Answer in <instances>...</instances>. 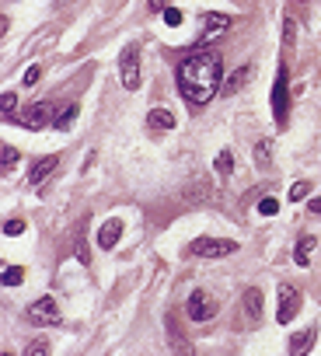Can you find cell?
Segmentation results:
<instances>
[{
    "mask_svg": "<svg viewBox=\"0 0 321 356\" xmlns=\"http://www.w3.org/2000/svg\"><path fill=\"white\" fill-rule=\"evenodd\" d=\"M175 81H178V94L185 98L189 109H206L224 87V63L209 45H196L178 63Z\"/></svg>",
    "mask_w": 321,
    "mask_h": 356,
    "instance_id": "1",
    "label": "cell"
},
{
    "mask_svg": "<svg viewBox=\"0 0 321 356\" xmlns=\"http://www.w3.org/2000/svg\"><path fill=\"white\" fill-rule=\"evenodd\" d=\"M189 251L196 259H224V255H234L238 251V241H231V238H196L189 244Z\"/></svg>",
    "mask_w": 321,
    "mask_h": 356,
    "instance_id": "2",
    "label": "cell"
},
{
    "mask_svg": "<svg viewBox=\"0 0 321 356\" xmlns=\"http://www.w3.org/2000/svg\"><path fill=\"white\" fill-rule=\"evenodd\" d=\"M49 119H56V116H52L49 98H45V101H32V105H25V109L14 116V123H18L21 129H45Z\"/></svg>",
    "mask_w": 321,
    "mask_h": 356,
    "instance_id": "3",
    "label": "cell"
},
{
    "mask_svg": "<svg viewBox=\"0 0 321 356\" xmlns=\"http://www.w3.org/2000/svg\"><path fill=\"white\" fill-rule=\"evenodd\" d=\"M119 81H123V87L126 91H136L140 87V45L133 42V45H126L123 49V56H119Z\"/></svg>",
    "mask_w": 321,
    "mask_h": 356,
    "instance_id": "4",
    "label": "cell"
},
{
    "mask_svg": "<svg viewBox=\"0 0 321 356\" xmlns=\"http://www.w3.org/2000/svg\"><path fill=\"white\" fill-rule=\"evenodd\" d=\"M273 116L280 126H287V116H290V77H287V67L276 70V81H273Z\"/></svg>",
    "mask_w": 321,
    "mask_h": 356,
    "instance_id": "5",
    "label": "cell"
},
{
    "mask_svg": "<svg viewBox=\"0 0 321 356\" xmlns=\"http://www.w3.org/2000/svg\"><path fill=\"white\" fill-rule=\"evenodd\" d=\"M185 311L192 322H209L213 315H217V297L206 293V290H192L189 300H185Z\"/></svg>",
    "mask_w": 321,
    "mask_h": 356,
    "instance_id": "6",
    "label": "cell"
},
{
    "mask_svg": "<svg viewBox=\"0 0 321 356\" xmlns=\"http://www.w3.org/2000/svg\"><path fill=\"white\" fill-rule=\"evenodd\" d=\"M25 318L32 325H60V308H56V300H52V297H39L35 304L25 308Z\"/></svg>",
    "mask_w": 321,
    "mask_h": 356,
    "instance_id": "7",
    "label": "cell"
},
{
    "mask_svg": "<svg viewBox=\"0 0 321 356\" xmlns=\"http://www.w3.org/2000/svg\"><path fill=\"white\" fill-rule=\"evenodd\" d=\"M297 311H300V293H297V286L280 283V311H276V322H280V325H290V322L297 318Z\"/></svg>",
    "mask_w": 321,
    "mask_h": 356,
    "instance_id": "8",
    "label": "cell"
},
{
    "mask_svg": "<svg viewBox=\"0 0 321 356\" xmlns=\"http://www.w3.org/2000/svg\"><path fill=\"white\" fill-rule=\"evenodd\" d=\"M227 28H231V14H217V11H209V14L203 18V35H199V45H209L213 39H220Z\"/></svg>",
    "mask_w": 321,
    "mask_h": 356,
    "instance_id": "9",
    "label": "cell"
},
{
    "mask_svg": "<svg viewBox=\"0 0 321 356\" xmlns=\"http://www.w3.org/2000/svg\"><path fill=\"white\" fill-rule=\"evenodd\" d=\"M60 168V154H49V158H39L32 168H28V185H42L52 171Z\"/></svg>",
    "mask_w": 321,
    "mask_h": 356,
    "instance_id": "10",
    "label": "cell"
},
{
    "mask_svg": "<svg viewBox=\"0 0 321 356\" xmlns=\"http://www.w3.org/2000/svg\"><path fill=\"white\" fill-rule=\"evenodd\" d=\"M119 238H123V220H119V217L105 220V224H101V231H98V248L112 251V248L119 244Z\"/></svg>",
    "mask_w": 321,
    "mask_h": 356,
    "instance_id": "11",
    "label": "cell"
},
{
    "mask_svg": "<svg viewBox=\"0 0 321 356\" xmlns=\"http://www.w3.org/2000/svg\"><path fill=\"white\" fill-rule=\"evenodd\" d=\"M241 308H245L248 322H262V290L258 286H248L241 293Z\"/></svg>",
    "mask_w": 321,
    "mask_h": 356,
    "instance_id": "12",
    "label": "cell"
},
{
    "mask_svg": "<svg viewBox=\"0 0 321 356\" xmlns=\"http://www.w3.org/2000/svg\"><path fill=\"white\" fill-rule=\"evenodd\" d=\"M147 129L150 133H168V129H175V116L168 109H150L147 112Z\"/></svg>",
    "mask_w": 321,
    "mask_h": 356,
    "instance_id": "13",
    "label": "cell"
},
{
    "mask_svg": "<svg viewBox=\"0 0 321 356\" xmlns=\"http://www.w3.org/2000/svg\"><path fill=\"white\" fill-rule=\"evenodd\" d=\"M248 81H251V67H238L234 74H227V77H224V87H220V94H224V98H231V94H238V91H241Z\"/></svg>",
    "mask_w": 321,
    "mask_h": 356,
    "instance_id": "14",
    "label": "cell"
},
{
    "mask_svg": "<svg viewBox=\"0 0 321 356\" xmlns=\"http://www.w3.org/2000/svg\"><path fill=\"white\" fill-rule=\"evenodd\" d=\"M314 244H318V241H314L311 234H300V238H297V248H293V262H297L300 269H307V266H311V255H314Z\"/></svg>",
    "mask_w": 321,
    "mask_h": 356,
    "instance_id": "15",
    "label": "cell"
},
{
    "mask_svg": "<svg viewBox=\"0 0 321 356\" xmlns=\"http://www.w3.org/2000/svg\"><path fill=\"white\" fill-rule=\"evenodd\" d=\"M314 339H318V332H314V328H307V332H297V335L290 339V353H307V349L314 346Z\"/></svg>",
    "mask_w": 321,
    "mask_h": 356,
    "instance_id": "16",
    "label": "cell"
},
{
    "mask_svg": "<svg viewBox=\"0 0 321 356\" xmlns=\"http://www.w3.org/2000/svg\"><path fill=\"white\" fill-rule=\"evenodd\" d=\"M0 112H4V119L18 116V94L14 91H4V98H0Z\"/></svg>",
    "mask_w": 321,
    "mask_h": 356,
    "instance_id": "17",
    "label": "cell"
},
{
    "mask_svg": "<svg viewBox=\"0 0 321 356\" xmlns=\"http://www.w3.org/2000/svg\"><path fill=\"white\" fill-rule=\"evenodd\" d=\"M269 150H273V147H269V140H258V143H255V165H258L262 171L269 168Z\"/></svg>",
    "mask_w": 321,
    "mask_h": 356,
    "instance_id": "18",
    "label": "cell"
},
{
    "mask_svg": "<svg viewBox=\"0 0 321 356\" xmlns=\"http://www.w3.org/2000/svg\"><path fill=\"white\" fill-rule=\"evenodd\" d=\"M283 45H287V49H293V45H297V21H293L290 14L283 18Z\"/></svg>",
    "mask_w": 321,
    "mask_h": 356,
    "instance_id": "19",
    "label": "cell"
},
{
    "mask_svg": "<svg viewBox=\"0 0 321 356\" xmlns=\"http://www.w3.org/2000/svg\"><path fill=\"white\" fill-rule=\"evenodd\" d=\"M25 283V269L21 266H4V286H18Z\"/></svg>",
    "mask_w": 321,
    "mask_h": 356,
    "instance_id": "20",
    "label": "cell"
},
{
    "mask_svg": "<svg viewBox=\"0 0 321 356\" xmlns=\"http://www.w3.org/2000/svg\"><path fill=\"white\" fill-rule=\"evenodd\" d=\"M74 116H77V105H67L56 119H52V129H67V126L74 123Z\"/></svg>",
    "mask_w": 321,
    "mask_h": 356,
    "instance_id": "21",
    "label": "cell"
},
{
    "mask_svg": "<svg viewBox=\"0 0 321 356\" xmlns=\"http://www.w3.org/2000/svg\"><path fill=\"white\" fill-rule=\"evenodd\" d=\"M217 171H220L224 178L234 171V154H231V150H220V154H217Z\"/></svg>",
    "mask_w": 321,
    "mask_h": 356,
    "instance_id": "22",
    "label": "cell"
},
{
    "mask_svg": "<svg viewBox=\"0 0 321 356\" xmlns=\"http://www.w3.org/2000/svg\"><path fill=\"white\" fill-rule=\"evenodd\" d=\"M258 213H262V217H276V213H280V199H276V196H265V199L258 202Z\"/></svg>",
    "mask_w": 321,
    "mask_h": 356,
    "instance_id": "23",
    "label": "cell"
},
{
    "mask_svg": "<svg viewBox=\"0 0 321 356\" xmlns=\"http://www.w3.org/2000/svg\"><path fill=\"white\" fill-rule=\"evenodd\" d=\"M307 196H311V182L300 178V182L290 185V202H300V199H307Z\"/></svg>",
    "mask_w": 321,
    "mask_h": 356,
    "instance_id": "24",
    "label": "cell"
},
{
    "mask_svg": "<svg viewBox=\"0 0 321 356\" xmlns=\"http://www.w3.org/2000/svg\"><path fill=\"white\" fill-rule=\"evenodd\" d=\"M165 25H168V28H178V25H182V11H178V8H165Z\"/></svg>",
    "mask_w": 321,
    "mask_h": 356,
    "instance_id": "25",
    "label": "cell"
},
{
    "mask_svg": "<svg viewBox=\"0 0 321 356\" xmlns=\"http://www.w3.org/2000/svg\"><path fill=\"white\" fill-rule=\"evenodd\" d=\"M45 349H49V342H45V339H32V342L25 346V353H28V356H42Z\"/></svg>",
    "mask_w": 321,
    "mask_h": 356,
    "instance_id": "26",
    "label": "cell"
},
{
    "mask_svg": "<svg viewBox=\"0 0 321 356\" xmlns=\"http://www.w3.org/2000/svg\"><path fill=\"white\" fill-rule=\"evenodd\" d=\"M18 158H21V154H18V150L8 143V147H4V171H11V168L18 165Z\"/></svg>",
    "mask_w": 321,
    "mask_h": 356,
    "instance_id": "27",
    "label": "cell"
},
{
    "mask_svg": "<svg viewBox=\"0 0 321 356\" xmlns=\"http://www.w3.org/2000/svg\"><path fill=\"white\" fill-rule=\"evenodd\" d=\"M74 255L81 259V266H91V251H87V244H84V238L77 241V248H74Z\"/></svg>",
    "mask_w": 321,
    "mask_h": 356,
    "instance_id": "28",
    "label": "cell"
},
{
    "mask_svg": "<svg viewBox=\"0 0 321 356\" xmlns=\"http://www.w3.org/2000/svg\"><path fill=\"white\" fill-rule=\"evenodd\" d=\"M39 81H42V67L35 63V67L25 70V87H32V84H39Z\"/></svg>",
    "mask_w": 321,
    "mask_h": 356,
    "instance_id": "29",
    "label": "cell"
},
{
    "mask_svg": "<svg viewBox=\"0 0 321 356\" xmlns=\"http://www.w3.org/2000/svg\"><path fill=\"white\" fill-rule=\"evenodd\" d=\"M4 234H8V238H18V234H25V220H8V224H4Z\"/></svg>",
    "mask_w": 321,
    "mask_h": 356,
    "instance_id": "30",
    "label": "cell"
},
{
    "mask_svg": "<svg viewBox=\"0 0 321 356\" xmlns=\"http://www.w3.org/2000/svg\"><path fill=\"white\" fill-rule=\"evenodd\" d=\"M307 210H311V213H321V199H311V202H307Z\"/></svg>",
    "mask_w": 321,
    "mask_h": 356,
    "instance_id": "31",
    "label": "cell"
},
{
    "mask_svg": "<svg viewBox=\"0 0 321 356\" xmlns=\"http://www.w3.org/2000/svg\"><path fill=\"white\" fill-rule=\"evenodd\" d=\"M165 8V0H150V11H160Z\"/></svg>",
    "mask_w": 321,
    "mask_h": 356,
    "instance_id": "32",
    "label": "cell"
}]
</instances>
